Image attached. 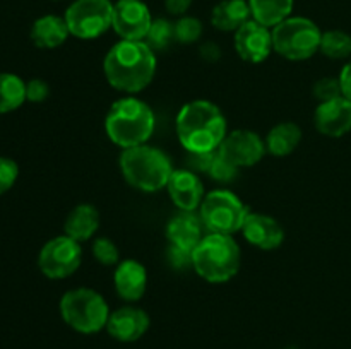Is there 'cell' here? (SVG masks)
<instances>
[{"label":"cell","mask_w":351,"mask_h":349,"mask_svg":"<svg viewBox=\"0 0 351 349\" xmlns=\"http://www.w3.org/2000/svg\"><path fill=\"white\" fill-rule=\"evenodd\" d=\"M103 72L112 88L129 96L144 91L156 74V55L146 41L122 40L103 60Z\"/></svg>","instance_id":"cell-1"},{"label":"cell","mask_w":351,"mask_h":349,"mask_svg":"<svg viewBox=\"0 0 351 349\" xmlns=\"http://www.w3.org/2000/svg\"><path fill=\"white\" fill-rule=\"evenodd\" d=\"M226 133L225 115L218 105L208 99H194L178 112L177 135L187 153L218 151Z\"/></svg>","instance_id":"cell-2"},{"label":"cell","mask_w":351,"mask_h":349,"mask_svg":"<svg viewBox=\"0 0 351 349\" xmlns=\"http://www.w3.org/2000/svg\"><path fill=\"white\" fill-rule=\"evenodd\" d=\"M153 109L136 96L117 99L105 118V132L113 144L123 149L147 144L154 132Z\"/></svg>","instance_id":"cell-3"},{"label":"cell","mask_w":351,"mask_h":349,"mask_svg":"<svg viewBox=\"0 0 351 349\" xmlns=\"http://www.w3.org/2000/svg\"><path fill=\"white\" fill-rule=\"evenodd\" d=\"M242 266V252L232 235L208 233L192 252V269L204 281L221 284L233 279Z\"/></svg>","instance_id":"cell-4"},{"label":"cell","mask_w":351,"mask_h":349,"mask_svg":"<svg viewBox=\"0 0 351 349\" xmlns=\"http://www.w3.org/2000/svg\"><path fill=\"white\" fill-rule=\"evenodd\" d=\"M120 170L130 187L146 194L167 188L173 166L167 154L153 146L130 147L120 154Z\"/></svg>","instance_id":"cell-5"},{"label":"cell","mask_w":351,"mask_h":349,"mask_svg":"<svg viewBox=\"0 0 351 349\" xmlns=\"http://www.w3.org/2000/svg\"><path fill=\"white\" fill-rule=\"evenodd\" d=\"M110 308L105 298L91 287H75L60 300V315L65 324L81 334H96L106 328Z\"/></svg>","instance_id":"cell-6"},{"label":"cell","mask_w":351,"mask_h":349,"mask_svg":"<svg viewBox=\"0 0 351 349\" xmlns=\"http://www.w3.org/2000/svg\"><path fill=\"white\" fill-rule=\"evenodd\" d=\"M322 31L307 17H288L273 27V50L287 60L314 57L321 48Z\"/></svg>","instance_id":"cell-7"},{"label":"cell","mask_w":351,"mask_h":349,"mask_svg":"<svg viewBox=\"0 0 351 349\" xmlns=\"http://www.w3.org/2000/svg\"><path fill=\"white\" fill-rule=\"evenodd\" d=\"M250 214L249 207L232 190L218 188L208 192L199 207V216L208 233L233 235L242 231L243 222Z\"/></svg>","instance_id":"cell-8"},{"label":"cell","mask_w":351,"mask_h":349,"mask_svg":"<svg viewBox=\"0 0 351 349\" xmlns=\"http://www.w3.org/2000/svg\"><path fill=\"white\" fill-rule=\"evenodd\" d=\"M72 36L96 40L112 27L113 3L110 0H75L64 16Z\"/></svg>","instance_id":"cell-9"},{"label":"cell","mask_w":351,"mask_h":349,"mask_svg":"<svg viewBox=\"0 0 351 349\" xmlns=\"http://www.w3.org/2000/svg\"><path fill=\"white\" fill-rule=\"evenodd\" d=\"M82 262L81 243L62 235L48 240L38 255V267L48 279H65L79 269Z\"/></svg>","instance_id":"cell-10"},{"label":"cell","mask_w":351,"mask_h":349,"mask_svg":"<svg viewBox=\"0 0 351 349\" xmlns=\"http://www.w3.org/2000/svg\"><path fill=\"white\" fill-rule=\"evenodd\" d=\"M266 142L259 137V133L247 129H237L226 133L221 146L218 147V154L235 164L237 168H250L259 163L266 154Z\"/></svg>","instance_id":"cell-11"},{"label":"cell","mask_w":351,"mask_h":349,"mask_svg":"<svg viewBox=\"0 0 351 349\" xmlns=\"http://www.w3.org/2000/svg\"><path fill=\"white\" fill-rule=\"evenodd\" d=\"M153 21L149 9L141 0H119L113 3L112 27L122 40L144 41Z\"/></svg>","instance_id":"cell-12"},{"label":"cell","mask_w":351,"mask_h":349,"mask_svg":"<svg viewBox=\"0 0 351 349\" xmlns=\"http://www.w3.org/2000/svg\"><path fill=\"white\" fill-rule=\"evenodd\" d=\"M235 50L249 64H263L273 51V31L250 19L235 31Z\"/></svg>","instance_id":"cell-13"},{"label":"cell","mask_w":351,"mask_h":349,"mask_svg":"<svg viewBox=\"0 0 351 349\" xmlns=\"http://www.w3.org/2000/svg\"><path fill=\"white\" fill-rule=\"evenodd\" d=\"M315 129L326 137H343L351 130V101L345 96L319 103L314 113Z\"/></svg>","instance_id":"cell-14"},{"label":"cell","mask_w":351,"mask_h":349,"mask_svg":"<svg viewBox=\"0 0 351 349\" xmlns=\"http://www.w3.org/2000/svg\"><path fill=\"white\" fill-rule=\"evenodd\" d=\"M168 194L171 201L180 211L194 212L201 207L202 201L206 197L204 185L199 174L191 170H173L170 180H168Z\"/></svg>","instance_id":"cell-15"},{"label":"cell","mask_w":351,"mask_h":349,"mask_svg":"<svg viewBox=\"0 0 351 349\" xmlns=\"http://www.w3.org/2000/svg\"><path fill=\"white\" fill-rule=\"evenodd\" d=\"M149 315L137 307H122L112 311L106 324V331L115 341L136 342L149 328Z\"/></svg>","instance_id":"cell-16"},{"label":"cell","mask_w":351,"mask_h":349,"mask_svg":"<svg viewBox=\"0 0 351 349\" xmlns=\"http://www.w3.org/2000/svg\"><path fill=\"white\" fill-rule=\"evenodd\" d=\"M242 235L252 246L261 250L280 248L285 240V229L280 222L267 214L250 212L243 222Z\"/></svg>","instance_id":"cell-17"},{"label":"cell","mask_w":351,"mask_h":349,"mask_svg":"<svg viewBox=\"0 0 351 349\" xmlns=\"http://www.w3.org/2000/svg\"><path fill=\"white\" fill-rule=\"evenodd\" d=\"M113 284H115L117 294L122 300L129 303L139 301L147 289L146 267L134 259L122 260L113 274Z\"/></svg>","instance_id":"cell-18"},{"label":"cell","mask_w":351,"mask_h":349,"mask_svg":"<svg viewBox=\"0 0 351 349\" xmlns=\"http://www.w3.org/2000/svg\"><path fill=\"white\" fill-rule=\"evenodd\" d=\"M167 238L170 245L194 252L195 246L204 238V224L201 221V216L187 211L175 214L167 224Z\"/></svg>","instance_id":"cell-19"},{"label":"cell","mask_w":351,"mask_h":349,"mask_svg":"<svg viewBox=\"0 0 351 349\" xmlns=\"http://www.w3.org/2000/svg\"><path fill=\"white\" fill-rule=\"evenodd\" d=\"M69 36H71V31L65 19L53 14L36 19L31 27V41L38 48H45V50L58 48L67 41Z\"/></svg>","instance_id":"cell-20"},{"label":"cell","mask_w":351,"mask_h":349,"mask_svg":"<svg viewBox=\"0 0 351 349\" xmlns=\"http://www.w3.org/2000/svg\"><path fill=\"white\" fill-rule=\"evenodd\" d=\"M99 228V212L91 204H79L69 212L64 231L75 242H88Z\"/></svg>","instance_id":"cell-21"},{"label":"cell","mask_w":351,"mask_h":349,"mask_svg":"<svg viewBox=\"0 0 351 349\" xmlns=\"http://www.w3.org/2000/svg\"><path fill=\"white\" fill-rule=\"evenodd\" d=\"M252 19L249 0H221L211 12V23L219 31H233Z\"/></svg>","instance_id":"cell-22"},{"label":"cell","mask_w":351,"mask_h":349,"mask_svg":"<svg viewBox=\"0 0 351 349\" xmlns=\"http://www.w3.org/2000/svg\"><path fill=\"white\" fill-rule=\"evenodd\" d=\"M302 140V129L295 122H281L266 135V151L273 156L283 157L293 153Z\"/></svg>","instance_id":"cell-23"},{"label":"cell","mask_w":351,"mask_h":349,"mask_svg":"<svg viewBox=\"0 0 351 349\" xmlns=\"http://www.w3.org/2000/svg\"><path fill=\"white\" fill-rule=\"evenodd\" d=\"M295 0H249L252 19L266 27H276L288 19Z\"/></svg>","instance_id":"cell-24"},{"label":"cell","mask_w":351,"mask_h":349,"mask_svg":"<svg viewBox=\"0 0 351 349\" xmlns=\"http://www.w3.org/2000/svg\"><path fill=\"white\" fill-rule=\"evenodd\" d=\"M26 101V82L16 74L0 72V115L10 113Z\"/></svg>","instance_id":"cell-25"},{"label":"cell","mask_w":351,"mask_h":349,"mask_svg":"<svg viewBox=\"0 0 351 349\" xmlns=\"http://www.w3.org/2000/svg\"><path fill=\"white\" fill-rule=\"evenodd\" d=\"M319 50L326 55V57L332 58V60H341L351 55V36L345 31L331 29L322 33L321 48Z\"/></svg>","instance_id":"cell-26"},{"label":"cell","mask_w":351,"mask_h":349,"mask_svg":"<svg viewBox=\"0 0 351 349\" xmlns=\"http://www.w3.org/2000/svg\"><path fill=\"white\" fill-rule=\"evenodd\" d=\"M175 40V24L168 19H154L146 36V43L153 50H165Z\"/></svg>","instance_id":"cell-27"},{"label":"cell","mask_w":351,"mask_h":349,"mask_svg":"<svg viewBox=\"0 0 351 349\" xmlns=\"http://www.w3.org/2000/svg\"><path fill=\"white\" fill-rule=\"evenodd\" d=\"M202 36V23L197 17L182 16L175 23V40L178 43L191 44L195 43Z\"/></svg>","instance_id":"cell-28"},{"label":"cell","mask_w":351,"mask_h":349,"mask_svg":"<svg viewBox=\"0 0 351 349\" xmlns=\"http://www.w3.org/2000/svg\"><path fill=\"white\" fill-rule=\"evenodd\" d=\"M91 250L95 259L98 260L101 266H115V263L120 262L119 246H117L110 238L95 240Z\"/></svg>","instance_id":"cell-29"},{"label":"cell","mask_w":351,"mask_h":349,"mask_svg":"<svg viewBox=\"0 0 351 349\" xmlns=\"http://www.w3.org/2000/svg\"><path fill=\"white\" fill-rule=\"evenodd\" d=\"M239 173L240 168H237L235 164L226 161L225 157H221L219 154H216L211 170H209V177L215 181H218V183H232L233 180H237Z\"/></svg>","instance_id":"cell-30"},{"label":"cell","mask_w":351,"mask_h":349,"mask_svg":"<svg viewBox=\"0 0 351 349\" xmlns=\"http://www.w3.org/2000/svg\"><path fill=\"white\" fill-rule=\"evenodd\" d=\"M312 92H314L315 99H319L321 103L331 101V99L339 98L343 96L341 92V82H339V77H322L319 79L317 82L312 88Z\"/></svg>","instance_id":"cell-31"},{"label":"cell","mask_w":351,"mask_h":349,"mask_svg":"<svg viewBox=\"0 0 351 349\" xmlns=\"http://www.w3.org/2000/svg\"><path fill=\"white\" fill-rule=\"evenodd\" d=\"M19 177V166L10 157L0 156V195L9 192Z\"/></svg>","instance_id":"cell-32"},{"label":"cell","mask_w":351,"mask_h":349,"mask_svg":"<svg viewBox=\"0 0 351 349\" xmlns=\"http://www.w3.org/2000/svg\"><path fill=\"white\" fill-rule=\"evenodd\" d=\"M218 151L211 153H187V170L194 173H209Z\"/></svg>","instance_id":"cell-33"},{"label":"cell","mask_w":351,"mask_h":349,"mask_svg":"<svg viewBox=\"0 0 351 349\" xmlns=\"http://www.w3.org/2000/svg\"><path fill=\"white\" fill-rule=\"evenodd\" d=\"M50 94V86L43 79H31L26 82V101L41 103Z\"/></svg>","instance_id":"cell-34"},{"label":"cell","mask_w":351,"mask_h":349,"mask_svg":"<svg viewBox=\"0 0 351 349\" xmlns=\"http://www.w3.org/2000/svg\"><path fill=\"white\" fill-rule=\"evenodd\" d=\"M168 260H170V263L175 269L184 270L187 269L189 266L192 267V252H187V250L170 245V250H168Z\"/></svg>","instance_id":"cell-35"},{"label":"cell","mask_w":351,"mask_h":349,"mask_svg":"<svg viewBox=\"0 0 351 349\" xmlns=\"http://www.w3.org/2000/svg\"><path fill=\"white\" fill-rule=\"evenodd\" d=\"M194 0H165V7L171 16H185Z\"/></svg>","instance_id":"cell-36"},{"label":"cell","mask_w":351,"mask_h":349,"mask_svg":"<svg viewBox=\"0 0 351 349\" xmlns=\"http://www.w3.org/2000/svg\"><path fill=\"white\" fill-rule=\"evenodd\" d=\"M339 82H341L343 96L351 101V60L343 67L341 74H339Z\"/></svg>","instance_id":"cell-37"}]
</instances>
